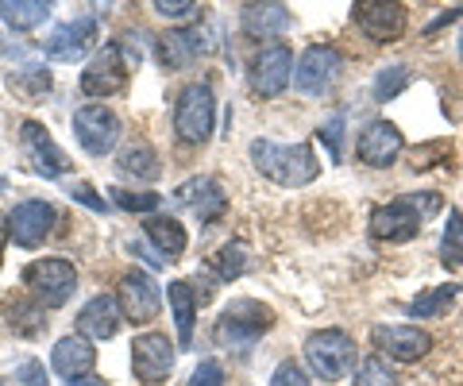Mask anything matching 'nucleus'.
Wrapping results in <instances>:
<instances>
[{
  "instance_id": "473e14b6",
  "label": "nucleus",
  "mask_w": 463,
  "mask_h": 386,
  "mask_svg": "<svg viewBox=\"0 0 463 386\" xmlns=\"http://www.w3.org/2000/svg\"><path fill=\"white\" fill-rule=\"evenodd\" d=\"M112 202L120 205L124 212H155L158 205H163V197L151 193V190L136 193V190H124V185H116V190H112Z\"/></svg>"
},
{
  "instance_id": "2eb2a0df",
  "label": "nucleus",
  "mask_w": 463,
  "mask_h": 386,
  "mask_svg": "<svg viewBox=\"0 0 463 386\" xmlns=\"http://www.w3.org/2000/svg\"><path fill=\"white\" fill-rule=\"evenodd\" d=\"M352 20L374 42H394L405 32V8L394 0H364V5L352 8Z\"/></svg>"
},
{
  "instance_id": "a211bd4d",
  "label": "nucleus",
  "mask_w": 463,
  "mask_h": 386,
  "mask_svg": "<svg viewBox=\"0 0 463 386\" xmlns=\"http://www.w3.org/2000/svg\"><path fill=\"white\" fill-rule=\"evenodd\" d=\"M93 42H97V24L90 16H81V20L62 24L58 32H51L43 51H47V59H54V62H81Z\"/></svg>"
},
{
  "instance_id": "f3484780",
  "label": "nucleus",
  "mask_w": 463,
  "mask_h": 386,
  "mask_svg": "<svg viewBox=\"0 0 463 386\" xmlns=\"http://www.w3.org/2000/svg\"><path fill=\"white\" fill-rule=\"evenodd\" d=\"M402 147H405V139H402V132L390 120H371L364 132H359L355 155H359V163H367L374 170H386V166H394Z\"/></svg>"
},
{
  "instance_id": "dca6fc26",
  "label": "nucleus",
  "mask_w": 463,
  "mask_h": 386,
  "mask_svg": "<svg viewBox=\"0 0 463 386\" xmlns=\"http://www.w3.org/2000/svg\"><path fill=\"white\" fill-rule=\"evenodd\" d=\"M54 221H58L54 205L39 202V197L35 202H20L8 212V236L16 240V248H39L54 232Z\"/></svg>"
},
{
  "instance_id": "bb28decb",
  "label": "nucleus",
  "mask_w": 463,
  "mask_h": 386,
  "mask_svg": "<svg viewBox=\"0 0 463 386\" xmlns=\"http://www.w3.org/2000/svg\"><path fill=\"white\" fill-rule=\"evenodd\" d=\"M51 5L43 0H0V20H5L12 32H32V27L47 24Z\"/></svg>"
},
{
  "instance_id": "2f4dec72",
  "label": "nucleus",
  "mask_w": 463,
  "mask_h": 386,
  "mask_svg": "<svg viewBox=\"0 0 463 386\" xmlns=\"http://www.w3.org/2000/svg\"><path fill=\"white\" fill-rule=\"evenodd\" d=\"M209 267L221 275V282H232L243 267H248V248H243V244H228V248H221V255H216Z\"/></svg>"
},
{
  "instance_id": "39448f33",
  "label": "nucleus",
  "mask_w": 463,
  "mask_h": 386,
  "mask_svg": "<svg viewBox=\"0 0 463 386\" xmlns=\"http://www.w3.org/2000/svg\"><path fill=\"white\" fill-rule=\"evenodd\" d=\"M270 309L263 302H232L221 317L213 325V336L221 348H232V352H248L259 336L270 328Z\"/></svg>"
},
{
  "instance_id": "58836bf2",
  "label": "nucleus",
  "mask_w": 463,
  "mask_h": 386,
  "mask_svg": "<svg viewBox=\"0 0 463 386\" xmlns=\"http://www.w3.org/2000/svg\"><path fill=\"white\" fill-rule=\"evenodd\" d=\"M340 136H344V120L340 117H332L328 124H321V143H328L332 163H340Z\"/></svg>"
},
{
  "instance_id": "c9c22d12",
  "label": "nucleus",
  "mask_w": 463,
  "mask_h": 386,
  "mask_svg": "<svg viewBox=\"0 0 463 386\" xmlns=\"http://www.w3.org/2000/svg\"><path fill=\"white\" fill-rule=\"evenodd\" d=\"M185 386H224V367L216 363V360H201Z\"/></svg>"
},
{
  "instance_id": "37998d69",
  "label": "nucleus",
  "mask_w": 463,
  "mask_h": 386,
  "mask_svg": "<svg viewBox=\"0 0 463 386\" xmlns=\"http://www.w3.org/2000/svg\"><path fill=\"white\" fill-rule=\"evenodd\" d=\"M0 386H16V382H12V379H0Z\"/></svg>"
},
{
  "instance_id": "f03ea898",
  "label": "nucleus",
  "mask_w": 463,
  "mask_h": 386,
  "mask_svg": "<svg viewBox=\"0 0 463 386\" xmlns=\"http://www.w3.org/2000/svg\"><path fill=\"white\" fill-rule=\"evenodd\" d=\"M440 209V197L437 193H405V197H394L390 205L374 209L371 217V236L374 240H390V244H405L421 232L425 217Z\"/></svg>"
},
{
  "instance_id": "79ce46f5",
  "label": "nucleus",
  "mask_w": 463,
  "mask_h": 386,
  "mask_svg": "<svg viewBox=\"0 0 463 386\" xmlns=\"http://www.w3.org/2000/svg\"><path fill=\"white\" fill-rule=\"evenodd\" d=\"M66 386H105V379H97V375H81V379H70Z\"/></svg>"
},
{
  "instance_id": "b1692460",
  "label": "nucleus",
  "mask_w": 463,
  "mask_h": 386,
  "mask_svg": "<svg viewBox=\"0 0 463 386\" xmlns=\"http://www.w3.org/2000/svg\"><path fill=\"white\" fill-rule=\"evenodd\" d=\"M158 51H163L166 66H174V70L194 66L197 54L205 51V35H197V27H178V32H166V35H163Z\"/></svg>"
},
{
  "instance_id": "393cba45",
  "label": "nucleus",
  "mask_w": 463,
  "mask_h": 386,
  "mask_svg": "<svg viewBox=\"0 0 463 386\" xmlns=\"http://www.w3.org/2000/svg\"><path fill=\"white\" fill-rule=\"evenodd\" d=\"M116 170H120L124 178H136V182H155L158 178V155L151 143H128V147L116 155Z\"/></svg>"
},
{
  "instance_id": "4468645a",
  "label": "nucleus",
  "mask_w": 463,
  "mask_h": 386,
  "mask_svg": "<svg viewBox=\"0 0 463 386\" xmlns=\"http://www.w3.org/2000/svg\"><path fill=\"white\" fill-rule=\"evenodd\" d=\"M371 336L379 344V355H390L398 363H417L432 352V336L417 325H379Z\"/></svg>"
},
{
  "instance_id": "20e7f679",
  "label": "nucleus",
  "mask_w": 463,
  "mask_h": 386,
  "mask_svg": "<svg viewBox=\"0 0 463 386\" xmlns=\"http://www.w3.org/2000/svg\"><path fill=\"white\" fill-rule=\"evenodd\" d=\"M213 124H216V97L205 81L201 85H185L178 93V105H174V132L185 147H201L209 143L213 136Z\"/></svg>"
},
{
  "instance_id": "1a4fd4ad",
  "label": "nucleus",
  "mask_w": 463,
  "mask_h": 386,
  "mask_svg": "<svg viewBox=\"0 0 463 386\" xmlns=\"http://www.w3.org/2000/svg\"><path fill=\"white\" fill-rule=\"evenodd\" d=\"M289 78H294V51L286 47V42H270L251 59L248 66V81L255 97H279L286 93Z\"/></svg>"
},
{
  "instance_id": "5701e85b",
  "label": "nucleus",
  "mask_w": 463,
  "mask_h": 386,
  "mask_svg": "<svg viewBox=\"0 0 463 386\" xmlns=\"http://www.w3.org/2000/svg\"><path fill=\"white\" fill-rule=\"evenodd\" d=\"M143 232H147V244L158 248V259L174 263L185 251V228L174 217H147L143 221Z\"/></svg>"
},
{
  "instance_id": "6e6552de",
  "label": "nucleus",
  "mask_w": 463,
  "mask_h": 386,
  "mask_svg": "<svg viewBox=\"0 0 463 386\" xmlns=\"http://www.w3.org/2000/svg\"><path fill=\"white\" fill-rule=\"evenodd\" d=\"M340 74H344V54L336 47H328V42H317L294 66V89L306 97H321L340 81Z\"/></svg>"
},
{
  "instance_id": "ddd939ff",
  "label": "nucleus",
  "mask_w": 463,
  "mask_h": 386,
  "mask_svg": "<svg viewBox=\"0 0 463 386\" xmlns=\"http://www.w3.org/2000/svg\"><path fill=\"white\" fill-rule=\"evenodd\" d=\"M20 147L27 155V166H32L39 178H58V174H66L70 170V159L62 155V147L47 136V127H43L39 120H24Z\"/></svg>"
},
{
  "instance_id": "9b49d317",
  "label": "nucleus",
  "mask_w": 463,
  "mask_h": 386,
  "mask_svg": "<svg viewBox=\"0 0 463 386\" xmlns=\"http://www.w3.org/2000/svg\"><path fill=\"white\" fill-rule=\"evenodd\" d=\"M74 136L85 155H109L120 139V120L105 105H81L74 112Z\"/></svg>"
},
{
  "instance_id": "6ab92c4d",
  "label": "nucleus",
  "mask_w": 463,
  "mask_h": 386,
  "mask_svg": "<svg viewBox=\"0 0 463 386\" xmlns=\"http://www.w3.org/2000/svg\"><path fill=\"white\" fill-rule=\"evenodd\" d=\"M178 202L190 209L201 224H213V221L224 217L228 193H224V185L216 182V178H190V182H185L182 190H178Z\"/></svg>"
},
{
  "instance_id": "e433bc0d",
  "label": "nucleus",
  "mask_w": 463,
  "mask_h": 386,
  "mask_svg": "<svg viewBox=\"0 0 463 386\" xmlns=\"http://www.w3.org/2000/svg\"><path fill=\"white\" fill-rule=\"evenodd\" d=\"M70 197H74L78 205L93 209V212H105V209H109V202H105V197H100V193L93 190L90 182H78V185H70Z\"/></svg>"
},
{
  "instance_id": "c85d7f7f",
  "label": "nucleus",
  "mask_w": 463,
  "mask_h": 386,
  "mask_svg": "<svg viewBox=\"0 0 463 386\" xmlns=\"http://www.w3.org/2000/svg\"><path fill=\"white\" fill-rule=\"evenodd\" d=\"M440 263L444 267H463V212L452 209L444 224V240H440Z\"/></svg>"
},
{
  "instance_id": "412c9836",
  "label": "nucleus",
  "mask_w": 463,
  "mask_h": 386,
  "mask_svg": "<svg viewBox=\"0 0 463 386\" xmlns=\"http://www.w3.org/2000/svg\"><path fill=\"white\" fill-rule=\"evenodd\" d=\"M120 306H116V297L109 294H97L90 306L78 313V336H85L93 344V340H112L116 328H120Z\"/></svg>"
},
{
  "instance_id": "c03bdc74",
  "label": "nucleus",
  "mask_w": 463,
  "mask_h": 386,
  "mask_svg": "<svg viewBox=\"0 0 463 386\" xmlns=\"http://www.w3.org/2000/svg\"><path fill=\"white\" fill-rule=\"evenodd\" d=\"M459 59H463V35H459Z\"/></svg>"
},
{
  "instance_id": "f8f14e48",
  "label": "nucleus",
  "mask_w": 463,
  "mask_h": 386,
  "mask_svg": "<svg viewBox=\"0 0 463 386\" xmlns=\"http://www.w3.org/2000/svg\"><path fill=\"white\" fill-rule=\"evenodd\" d=\"M174 360H178V352H174L170 336L163 333H143L136 336L132 344V371L139 382H166L174 375Z\"/></svg>"
},
{
  "instance_id": "a19ab883",
  "label": "nucleus",
  "mask_w": 463,
  "mask_h": 386,
  "mask_svg": "<svg viewBox=\"0 0 463 386\" xmlns=\"http://www.w3.org/2000/svg\"><path fill=\"white\" fill-rule=\"evenodd\" d=\"M463 16V8H452V12H440V16L437 20H432L429 27H425V35H432V32H437V27H444V24H452V20H459Z\"/></svg>"
},
{
  "instance_id": "cd10ccee",
  "label": "nucleus",
  "mask_w": 463,
  "mask_h": 386,
  "mask_svg": "<svg viewBox=\"0 0 463 386\" xmlns=\"http://www.w3.org/2000/svg\"><path fill=\"white\" fill-rule=\"evenodd\" d=\"M456 294H459V286H432V290H421L413 297L410 313L413 317H437V313H444L456 302Z\"/></svg>"
},
{
  "instance_id": "a878e982",
  "label": "nucleus",
  "mask_w": 463,
  "mask_h": 386,
  "mask_svg": "<svg viewBox=\"0 0 463 386\" xmlns=\"http://www.w3.org/2000/svg\"><path fill=\"white\" fill-rule=\"evenodd\" d=\"M170 309L178 321V340L182 348L194 344V321H197V294L190 282H170Z\"/></svg>"
},
{
  "instance_id": "ea45409f",
  "label": "nucleus",
  "mask_w": 463,
  "mask_h": 386,
  "mask_svg": "<svg viewBox=\"0 0 463 386\" xmlns=\"http://www.w3.org/2000/svg\"><path fill=\"white\" fill-rule=\"evenodd\" d=\"M155 12L158 16H190V12H197L190 0H182V5H166V0H155Z\"/></svg>"
},
{
  "instance_id": "4c0bfd02",
  "label": "nucleus",
  "mask_w": 463,
  "mask_h": 386,
  "mask_svg": "<svg viewBox=\"0 0 463 386\" xmlns=\"http://www.w3.org/2000/svg\"><path fill=\"white\" fill-rule=\"evenodd\" d=\"M16 379H20L24 386H51L47 367H43L39 360H24V363L16 367Z\"/></svg>"
},
{
  "instance_id": "aec40b11",
  "label": "nucleus",
  "mask_w": 463,
  "mask_h": 386,
  "mask_svg": "<svg viewBox=\"0 0 463 386\" xmlns=\"http://www.w3.org/2000/svg\"><path fill=\"white\" fill-rule=\"evenodd\" d=\"M93 367H97V348L85 336L74 333V336L54 340V348H51V371L54 375H62L70 382V379L93 375Z\"/></svg>"
},
{
  "instance_id": "4be33fe9",
  "label": "nucleus",
  "mask_w": 463,
  "mask_h": 386,
  "mask_svg": "<svg viewBox=\"0 0 463 386\" xmlns=\"http://www.w3.org/2000/svg\"><path fill=\"white\" fill-rule=\"evenodd\" d=\"M240 24H243V32H248L251 39H274V35H282L289 27V8L274 5V0H259V5L243 8Z\"/></svg>"
},
{
  "instance_id": "72a5a7b5",
  "label": "nucleus",
  "mask_w": 463,
  "mask_h": 386,
  "mask_svg": "<svg viewBox=\"0 0 463 386\" xmlns=\"http://www.w3.org/2000/svg\"><path fill=\"white\" fill-rule=\"evenodd\" d=\"M12 81H16L20 89H24L27 101H39V97L51 89V74H47V70H24V74H16Z\"/></svg>"
},
{
  "instance_id": "0eeeda50",
  "label": "nucleus",
  "mask_w": 463,
  "mask_h": 386,
  "mask_svg": "<svg viewBox=\"0 0 463 386\" xmlns=\"http://www.w3.org/2000/svg\"><path fill=\"white\" fill-rule=\"evenodd\" d=\"M128 78H132V59L124 54V47H100L93 54V62H85L81 70V93L85 97H116L128 89Z\"/></svg>"
},
{
  "instance_id": "f257e3e1",
  "label": "nucleus",
  "mask_w": 463,
  "mask_h": 386,
  "mask_svg": "<svg viewBox=\"0 0 463 386\" xmlns=\"http://www.w3.org/2000/svg\"><path fill=\"white\" fill-rule=\"evenodd\" d=\"M251 163L255 170L274 185H309L317 174H321V163L309 143H274V139H255L251 143Z\"/></svg>"
},
{
  "instance_id": "f704fd0d",
  "label": "nucleus",
  "mask_w": 463,
  "mask_h": 386,
  "mask_svg": "<svg viewBox=\"0 0 463 386\" xmlns=\"http://www.w3.org/2000/svg\"><path fill=\"white\" fill-rule=\"evenodd\" d=\"M270 386H313V382L306 375V367L294 363V360H286V363H279V371H274Z\"/></svg>"
},
{
  "instance_id": "7c9ffc66",
  "label": "nucleus",
  "mask_w": 463,
  "mask_h": 386,
  "mask_svg": "<svg viewBox=\"0 0 463 386\" xmlns=\"http://www.w3.org/2000/svg\"><path fill=\"white\" fill-rule=\"evenodd\" d=\"M355 386H398V375L390 371V363L383 360V355H367V360L359 363Z\"/></svg>"
},
{
  "instance_id": "7ed1b4c3",
  "label": "nucleus",
  "mask_w": 463,
  "mask_h": 386,
  "mask_svg": "<svg viewBox=\"0 0 463 386\" xmlns=\"http://www.w3.org/2000/svg\"><path fill=\"white\" fill-rule=\"evenodd\" d=\"M355 340L344 328H321L306 340V363L321 382H340L347 379V371H355Z\"/></svg>"
},
{
  "instance_id": "9d476101",
  "label": "nucleus",
  "mask_w": 463,
  "mask_h": 386,
  "mask_svg": "<svg viewBox=\"0 0 463 386\" xmlns=\"http://www.w3.org/2000/svg\"><path fill=\"white\" fill-rule=\"evenodd\" d=\"M116 306H120V317L132 325H147L158 317L163 309V297H158V286L147 270H128L120 278V294H116Z\"/></svg>"
},
{
  "instance_id": "423d86ee",
  "label": "nucleus",
  "mask_w": 463,
  "mask_h": 386,
  "mask_svg": "<svg viewBox=\"0 0 463 386\" xmlns=\"http://www.w3.org/2000/svg\"><path fill=\"white\" fill-rule=\"evenodd\" d=\"M24 282L35 294V302L51 313L58 306H66L70 294L78 290V267L70 259H39L24 270Z\"/></svg>"
},
{
  "instance_id": "c756f323",
  "label": "nucleus",
  "mask_w": 463,
  "mask_h": 386,
  "mask_svg": "<svg viewBox=\"0 0 463 386\" xmlns=\"http://www.w3.org/2000/svg\"><path fill=\"white\" fill-rule=\"evenodd\" d=\"M410 66L405 62H390L386 70H379V78H374V97L379 101H394L398 93H405V85H410Z\"/></svg>"
}]
</instances>
